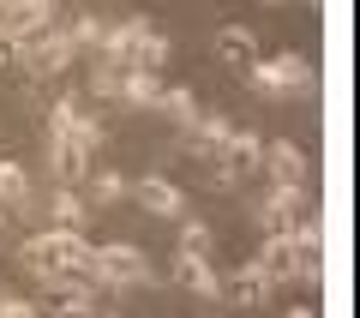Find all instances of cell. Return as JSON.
Here are the masks:
<instances>
[{
  "label": "cell",
  "instance_id": "484cf974",
  "mask_svg": "<svg viewBox=\"0 0 360 318\" xmlns=\"http://www.w3.org/2000/svg\"><path fill=\"white\" fill-rule=\"evenodd\" d=\"M90 96H96V102H120V66L96 61V72H90Z\"/></svg>",
  "mask_w": 360,
  "mask_h": 318
},
{
  "label": "cell",
  "instance_id": "8fae6325",
  "mask_svg": "<svg viewBox=\"0 0 360 318\" xmlns=\"http://www.w3.org/2000/svg\"><path fill=\"white\" fill-rule=\"evenodd\" d=\"M168 276H174L186 294H198V300H222V276H217V265H210V258H198V253H174Z\"/></svg>",
  "mask_w": 360,
  "mask_h": 318
},
{
  "label": "cell",
  "instance_id": "30bf717a",
  "mask_svg": "<svg viewBox=\"0 0 360 318\" xmlns=\"http://www.w3.org/2000/svg\"><path fill=\"white\" fill-rule=\"evenodd\" d=\"M270 294H276V282H270L264 270H258V258H246V265L234 270V276H222V300H229V306H240V312H258V306H264Z\"/></svg>",
  "mask_w": 360,
  "mask_h": 318
},
{
  "label": "cell",
  "instance_id": "e0dca14e",
  "mask_svg": "<svg viewBox=\"0 0 360 318\" xmlns=\"http://www.w3.org/2000/svg\"><path fill=\"white\" fill-rule=\"evenodd\" d=\"M156 102H162V72H144V66L120 72V108H156Z\"/></svg>",
  "mask_w": 360,
  "mask_h": 318
},
{
  "label": "cell",
  "instance_id": "ba28073f",
  "mask_svg": "<svg viewBox=\"0 0 360 318\" xmlns=\"http://www.w3.org/2000/svg\"><path fill=\"white\" fill-rule=\"evenodd\" d=\"M139 210H150V217H168V222H180L186 217V192L174 186L168 174H144V180H132V192H127Z\"/></svg>",
  "mask_w": 360,
  "mask_h": 318
},
{
  "label": "cell",
  "instance_id": "6da1fadb",
  "mask_svg": "<svg viewBox=\"0 0 360 318\" xmlns=\"http://www.w3.org/2000/svg\"><path fill=\"white\" fill-rule=\"evenodd\" d=\"M18 265H30L37 288H54L60 276H90V241H84V229H54L49 222V229L18 241Z\"/></svg>",
  "mask_w": 360,
  "mask_h": 318
},
{
  "label": "cell",
  "instance_id": "1f68e13d",
  "mask_svg": "<svg viewBox=\"0 0 360 318\" xmlns=\"http://www.w3.org/2000/svg\"><path fill=\"white\" fill-rule=\"evenodd\" d=\"M96 318H115V312H96Z\"/></svg>",
  "mask_w": 360,
  "mask_h": 318
},
{
  "label": "cell",
  "instance_id": "5bb4252c",
  "mask_svg": "<svg viewBox=\"0 0 360 318\" xmlns=\"http://www.w3.org/2000/svg\"><path fill=\"white\" fill-rule=\"evenodd\" d=\"M49 168H54V180H60V186H84L90 151H84V144H72V139H49Z\"/></svg>",
  "mask_w": 360,
  "mask_h": 318
},
{
  "label": "cell",
  "instance_id": "83f0119b",
  "mask_svg": "<svg viewBox=\"0 0 360 318\" xmlns=\"http://www.w3.org/2000/svg\"><path fill=\"white\" fill-rule=\"evenodd\" d=\"M0 318H42V306L25 294H0Z\"/></svg>",
  "mask_w": 360,
  "mask_h": 318
},
{
  "label": "cell",
  "instance_id": "4fadbf2b",
  "mask_svg": "<svg viewBox=\"0 0 360 318\" xmlns=\"http://www.w3.org/2000/svg\"><path fill=\"white\" fill-rule=\"evenodd\" d=\"M42 25H54V0H6L0 6V30H13V37H37Z\"/></svg>",
  "mask_w": 360,
  "mask_h": 318
},
{
  "label": "cell",
  "instance_id": "4316f807",
  "mask_svg": "<svg viewBox=\"0 0 360 318\" xmlns=\"http://www.w3.org/2000/svg\"><path fill=\"white\" fill-rule=\"evenodd\" d=\"M72 120H78V102H72V96H54V102H49V139H66Z\"/></svg>",
  "mask_w": 360,
  "mask_h": 318
},
{
  "label": "cell",
  "instance_id": "d4e9b609",
  "mask_svg": "<svg viewBox=\"0 0 360 318\" xmlns=\"http://www.w3.org/2000/svg\"><path fill=\"white\" fill-rule=\"evenodd\" d=\"M210 222L205 217H180V253H198V258H210Z\"/></svg>",
  "mask_w": 360,
  "mask_h": 318
},
{
  "label": "cell",
  "instance_id": "9a60e30c",
  "mask_svg": "<svg viewBox=\"0 0 360 318\" xmlns=\"http://www.w3.org/2000/svg\"><path fill=\"white\" fill-rule=\"evenodd\" d=\"M0 204H6L13 217H30V204H37V192H30V174H25V163H13V156H0Z\"/></svg>",
  "mask_w": 360,
  "mask_h": 318
},
{
  "label": "cell",
  "instance_id": "3957f363",
  "mask_svg": "<svg viewBox=\"0 0 360 318\" xmlns=\"http://www.w3.org/2000/svg\"><path fill=\"white\" fill-rule=\"evenodd\" d=\"M90 282H103V288H150L156 270L132 241H108V246H90Z\"/></svg>",
  "mask_w": 360,
  "mask_h": 318
},
{
  "label": "cell",
  "instance_id": "7402d4cb",
  "mask_svg": "<svg viewBox=\"0 0 360 318\" xmlns=\"http://www.w3.org/2000/svg\"><path fill=\"white\" fill-rule=\"evenodd\" d=\"M168 54H174V42H168L156 25H144V30H139V49H132V66H144V72H162Z\"/></svg>",
  "mask_w": 360,
  "mask_h": 318
},
{
  "label": "cell",
  "instance_id": "7a4b0ae2",
  "mask_svg": "<svg viewBox=\"0 0 360 318\" xmlns=\"http://www.w3.org/2000/svg\"><path fill=\"white\" fill-rule=\"evenodd\" d=\"M246 84L258 90V96H312V84H319V72H312L307 54H270V61H246Z\"/></svg>",
  "mask_w": 360,
  "mask_h": 318
},
{
  "label": "cell",
  "instance_id": "277c9868",
  "mask_svg": "<svg viewBox=\"0 0 360 318\" xmlns=\"http://www.w3.org/2000/svg\"><path fill=\"white\" fill-rule=\"evenodd\" d=\"M72 61H78L72 37H66L60 25H42L37 37H25V54H18V72H25V78H37V84H49V78L72 72Z\"/></svg>",
  "mask_w": 360,
  "mask_h": 318
},
{
  "label": "cell",
  "instance_id": "8992f818",
  "mask_svg": "<svg viewBox=\"0 0 360 318\" xmlns=\"http://www.w3.org/2000/svg\"><path fill=\"white\" fill-rule=\"evenodd\" d=\"M103 294L90 276H60L54 288H42V318H96L103 312Z\"/></svg>",
  "mask_w": 360,
  "mask_h": 318
},
{
  "label": "cell",
  "instance_id": "2e32d148",
  "mask_svg": "<svg viewBox=\"0 0 360 318\" xmlns=\"http://www.w3.org/2000/svg\"><path fill=\"white\" fill-rule=\"evenodd\" d=\"M258 270H264V276L276 282V288H288V282H295V241H288V234H264Z\"/></svg>",
  "mask_w": 360,
  "mask_h": 318
},
{
  "label": "cell",
  "instance_id": "7c38bea8",
  "mask_svg": "<svg viewBox=\"0 0 360 318\" xmlns=\"http://www.w3.org/2000/svg\"><path fill=\"white\" fill-rule=\"evenodd\" d=\"M229 132H234L229 115H198L193 127H180V151H186V156H205V163H210V156H217V144L229 139Z\"/></svg>",
  "mask_w": 360,
  "mask_h": 318
},
{
  "label": "cell",
  "instance_id": "f1b7e54d",
  "mask_svg": "<svg viewBox=\"0 0 360 318\" xmlns=\"http://www.w3.org/2000/svg\"><path fill=\"white\" fill-rule=\"evenodd\" d=\"M18 54H25V37L0 30V72H18Z\"/></svg>",
  "mask_w": 360,
  "mask_h": 318
},
{
  "label": "cell",
  "instance_id": "52a82bcc",
  "mask_svg": "<svg viewBox=\"0 0 360 318\" xmlns=\"http://www.w3.org/2000/svg\"><path fill=\"white\" fill-rule=\"evenodd\" d=\"M300 217H307V186H270L258 198V229L264 234H288Z\"/></svg>",
  "mask_w": 360,
  "mask_h": 318
},
{
  "label": "cell",
  "instance_id": "f546056e",
  "mask_svg": "<svg viewBox=\"0 0 360 318\" xmlns=\"http://www.w3.org/2000/svg\"><path fill=\"white\" fill-rule=\"evenodd\" d=\"M288 318H319V312H312V306H288Z\"/></svg>",
  "mask_w": 360,
  "mask_h": 318
},
{
  "label": "cell",
  "instance_id": "9c48e42d",
  "mask_svg": "<svg viewBox=\"0 0 360 318\" xmlns=\"http://www.w3.org/2000/svg\"><path fill=\"white\" fill-rule=\"evenodd\" d=\"M258 168H270V180H276V186H307V174H312L307 151H300L295 139H264V156H258Z\"/></svg>",
  "mask_w": 360,
  "mask_h": 318
},
{
  "label": "cell",
  "instance_id": "cb8c5ba5",
  "mask_svg": "<svg viewBox=\"0 0 360 318\" xmlns=\"http://www.w3.org/2000/svg\"><path fill=\"white\" fill-rule=\"evenodd\" d=\"M66 139H72V144H84V151L96 156V151L108 144V127H103V115H84V108H78V120H72V132H66Z\"/></svg>",
  "mask_w": 360,
  "mask_h": 318
},
{
  "label": "cell",
  "instance_id": "ac0fdd59",
  "mask_svg": "<svg viewBox=\"0 0 360 318\" xmlns=\"http://www.w3.org/2000/svg\"><path fill=\"white\" fill-rule=\"evenodd\" d=\"M217 61H229V66L258 61V37H252L246 25H222V30H217Z\"/></svg>",
  "mask_w": 360,
  "mask_h": 318
},
{
  "label": "cell",
  "instance_id": "44dd1931",
  "mask_svg": "<svg viewBox=\"0 0 360 318\" xmlns=\"http://www.w3.org/2000/svg\"><path fill=\"white\" fill-rule=\"evenodd\" d=\"M84 186H90V198H84V204H120V198L132 192V180L120 174V168H90Z\"/></svg>",
  "mask_w": 360,
  "mask_h": 318
},
{
  "label": "cell",
  "instance_id": "4dcf8cb0",
  "mask_svg": "<svg viewBox=\"0 0 360 318\" xmlns=\"http://www.w3.org/2000/svg\"><path fill=\"white\" fill-rule=\"evenodd\" d=\"M6 222H13V210H6V204H0V229H6Z\"/></svg>",
  "mask_w": 360,
  "mask_h": 318
},
{
  "label": "cell",
  "instance_id": "d6986e66",
  "mask_svg": "<svg viewBox=\"0 0 360 318\" xmlns=\"http://www.w3.org/2000/svg\"><path fill=\"white\" fill-rule=\"evenodd\" d=\"M49 222H54V229H84V222H90V204L78 198V186L49 192Z\"/></svg>",
  "mask_w": 360,
  "mask_h": 318
},
{
  "label": "cell",
  "instance_id": "603a6c76",
  "mask_svg": "<svg viewBox=\"0 0 360 318\" xmlns=\"http://www.w3.org/2000/svg\"><path fill=\"white\" fill-rule=\"evenodd\" d=\"M60 30H66V37H72V49L84 54V49H96V42H103V30H108V25H103V18H96V13H78V18H66Z\"/></svg>",
  "mask_w": 360,
  "mask_h": 318
},
{
  "label": "cell",
  "instance_id": "5b68a950",
  "mask_svg": "<svg viewBox=\"0 0 360 318\" xmlns=\"http://www.w3.org/2000/svg\"><path fill=\"white\" fill-rule=\"evenodd\" d=\"M258 156H264V139H258L252 127H234L229 139L217 144V156H210V180H217V186H240V180L258 174Z\"/></svg>",
  "mask_w": 360,
  "mask_h": 318
},
{
  "label": "cell",
  "instance_id": "ffe728a7",
  "mask_svg": "<svg viewBox=\"0 0 360 318\" xmlns=\"http://www.w3.org/2000/svg\"><path fill=\"white\" fill-rule=\"evenodd\" d=\"M156 108H162L174 127H193V120L205 115V108H198V90H193V84H162V102H156Z\"/></svg>",
  "mask_w": 360,
  "mask_h": 318
}]
</instances>
